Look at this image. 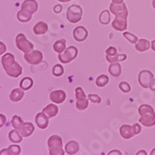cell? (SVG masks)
I'll return each mask as SVG.
<instances>
[{
  "instance_id": "cell-25",
  "label": "cell",
  "mask_w": 155,
  "mask_h": 155,
  "mask_svg": "<svg viewBox=\"0 0 155 155\" xmlns=\"http://www.w3.org/2000/svg\"><path fill=\"white\" fill-rule=\"evenodd\" d=\"M33 86H34V81L31 77H28V76L24 77L20 82V88H21L24 91L31 89Z\"/></svg>"
},
{
  "instance_id": "cell-41",
  "label": "cell",
  "mask_w": 155,
  "mask_h": 155,
  "mask_svg": "<svg viewBox=\"0 0 155 155\" xmlns=\"http://www.w3.org/2000/svg\"><path fill=\"white\" fill-rule=\"evenodd\" d=\"M132 131H133L134 136L135 135H138L140 132H141V126H140L139 124H134L132 125Z\"/></svg>"
},
{
  "instance_id": "cell-24",
  "label": "cell",
  "mask_w": 155,
  "mask_h": 155,
  "mask_svg": "<svg viewBox=\"0 0 155 155\" xmlns=\"http://www.w3.org/2000/svg\"><path fill=\"white\" fill-rule=\"evenodd\" d=\"M32 15L33 14H31L30 12L23 10V9H21L17 13V19L21 22H28L32 20Z\"/></svg>"
},
{
  "instance_id": "cell-31",
  "label": "cell",
  "mask_w": 155,
  "mask_h": 155,
  "mask_svg": "<svg viewBox=\"0 0 155 155\" xmlns=\"http://www.w3.org/2000/svg\"><path fill=\"white\" fill-rule=\"evenodd\" d=\"M64 74V68L61 64H56L52 68V74L56 77H60Z\"/></svg>"
},
{
  "instance_id": "cell-35",
  "label": "cell",
  "mask_w": 155,
  "mask_h": 155,
  "mask_svg": "<svg viewBox=\"0 0 155 155\" xmlns=\"http://www.w3.org/2000/svg\"><path fill=\"white\" fill-rule=\"evenodd\" d=\"M124 36L125 37V39H127L130 43H132V44H137V41H138V38H137V35H133V34H131V33H128V32H124Z\"/></svg>"
},
{
  "instance_id": "cell-13",
  "label": "cell",
  "mask_w": 155,
  "mask_h": 155,
  "mask_svg": "<svg viewBox=\"0 0 155 155\" xmlns=\"http://www.w3.org/2000/svg\"><path fill=\"white\" fill-rule=\"evenodd\" d=\"M35 123L40 129H46L48 125V117L44 114L43 111L39 112V114H37L35 116Z\"/></svg>"
},
{
  "instance_id": "cell-38",
  "label": "cell",
  "mask_w": 155,
  "mask_h": 155,
  "mask_svg": "<svg viewBox=\"0 0 155 155\" xmlns=\"http://www.w3.org/2000/svg\"><path fill=\"white\" fill-rule=\"evenodd\" d=\"M87 98H88V101H90L93 102V103L98 104V103H101V97L98 96V95H97V94H89L88 97H87Z\"/></svg>"
},
{
  "instance_id": "cell-8",
  "label": "cell",
  "mask_w": 155,
  "mask_h": 155,
  "mask_svg": "<svg viewBox=\"0 0 155 155\" xmlns=\"http://www.w3.org/2000/svg\"><path fill=\"white\" fill-rule=\"evenodd\" d=\"M153 74L148 70H143L138 74V83L144 88H148L150 81L153 79Z\"/></svg>"
},
{
  "instance_id": "cell-14",
  "label": "cell",
  "mask_w": 155,
  "mask_h": 155,
  "mask_svg": "<svg viewBox=\"0 0 155 155\" xmlns=\"http://www.w3.org/2000/svg\"><path fill=\"white\" fill-rule=\"evenodd\" d=\"M48 146L49 149L51 148H62V139L58 135L51 136L48 140Z\"/></svg>"
},
{
  "instance_id": "cell-42",
  "label": "cell",
  "mask_w": 155,
  "mask_h": 155,
  "mask_svg": "<svg viewBox=\"0 0 155 155\" xmlns=\"http://www.w3.org/2000/svg\"><path fill=\"white\" fill-rule=\"evenodd\" d=\"M7 51V47L5 45V43H3L2 41H0V56L5 54Z\"/></svg>"
},
{
  "instance_id": "cell-30",
  "label": "cell",
  "mask_w": 155,
  "mask_h": 155,
  "mask_svg": "<svg viewBox=\"0 0 155 155\" xmlns=\"http://www.w3.org/2000/svg\"><path fill=\"white\" fill-rule=\"evenodd\" d=\"M109 83V77L105 74H101L96 79V84L98 87H103Z\"/></svg>"
},
{
  "instance_id": "cell-50",
  "label": "cell",
  "mask_w": 155,
  "mask_h": 155,
  "mask_svg": "<svg viewBox=\"0 0 155 155\" xmlns=\"http://www.w3.org/2000/svg\"><path fill=\"white\" fill-rule=\"evenodd\" d=\"M124 0H111L112 3H116V4H120V3H123Z\"/></svg>"
},
{
  "instance_id": "cell-10",
  "label": "cell",
  "mask_w": 155,
  "mask_h": 155,
  "mask_svg": "<svg viewBox=\"0 0 155 155\" xmlns=\"http://www.w3.org/2000/svg\"><path fill=\"white\" fill-rule=\"evenodd\" d=\"M18 131L23 137H30L35 131V125L32 123H22L19 127Z\"/></svg>"
},
{
  "instance_id": "cell-2",
  "label": "cell",
  "mask_w": 155,
  "mask_h": 155,
  "mask_svg": "<svg viewBox=\"0 0 155 155\" xmlns=\"http://www.w3.org/2000/svg\"><path fill=\"white\" fill-rule=\"evenodd\" d=\"M83 8L79 5L70 6L66 12V18L71 23H77L82 20Z\"/></svg>"
},
{
  "instance_id": "cell-6",
  "label": "cell",
  "mask_w": 155,
  "mask_h": 155,
  "mask_svg": "<svg viewBox=\"0 0 155 155\" xmlns=\"http://www.w3.org/2000/svg\"><path fill=\"white\" fill-rule=\"evenodd\" d=\"M110 12L112 13L115 16H128V10L127 8H126L125 4L120 3V4H116V3H110Z\"/></svg>"
},
{
  "instance_id": "cell-28",
  "label": "cell",
  "mask_w": 155,
  "mask_h": 155,
  "mask_svg": "<svg viewBox=\"0 0 155 155\" xmlns=\"http://www.w3.org/2000/svg\"><path fill=\"white\" fill-rule=\"evenodd\" d=\"M126 59H127V55H126V54H117L115 56H106V60L110 63H115V62L124 61Z\"/></svg>"
},
{
  "instance_id": "cell-46",
  "label": "cell",
  "mask_w": 155,
  "mask_h": 155,
  "mask_svg": "<svg viewBox=\"0 0 155 155\" xmlns=\"http://www.w3.org/2000/svg\"><path fill=\"white\" fill-rule=\"evenodd\" d=\"M53 9H54V12L55 13H61V10H62V7L61 5H56Z\"/></svg>"
},
{
  "instance_id": "cell-48",
  "label": "cell",
  "mask_w": 155,
  "mask_h": 155,
  "mask_svg": "<svg viewBox=\"0 0 155 155\" xmlns=\"http://www.w3.org/2000/svg\"><path fill=\"white\" fill-rule=\"evenodd\" d=\"M0 155H9L8 149H3L2 150H0Z\"/></svg>"
},
{
  "instance_id": "cell-32",
  "label": "cell",
  "mask_w": 155,
  "mask_h": 155,
  "mask_svg": "<svg viewBox=\"0 0 155 155\" xmlns=\"http://www.w3.org/2000/svg\"><path fill=\"white\" fill-rule=\"evenodd\" d=\"M76 108L80 110H86L88 107V98H82V100H77L76 101Z\"/></svg>"
},
{
  "instance_id": "cell-12",
  "label": "cell",
  "mask_w": 155,
  "mask_h": 155,
  "mask_svg": "<svg viewBox=\"0 0 155 155\" xmlns=\"http://www.w3.org/2000/svg\"><path fill=\"white\" fill-rule=\"evenodd\" d=\"M21 9L34 14L38 9V3L36 0H24L21 4Z\"/></svg>"
},
{
  "instance_id": "cell-43",
  "label": "cell",
  "mask_w": 155,
  "mask_h": 155,
  "mask_svg": "<svg viewBox=\"0 0 155 155\" xmlns=\"http://www.w3.org/2000/svg\"><path fill=\"white\" fill-rule=\"evenodd\" d=\"M6 122H7V117L4 114H0V128L3 127L6 124Z\"/></svg>"
},
{
  "instance_id": "cell-7",
  "label": "cell",
  "mask_w": 155,
  "mask_h": 155,
  "mask_svg": "<svg viewBox=\"0 0 155 155\" xmlns=\"http://www.w3.org/2000/svg\"><path fill=\"white\" fill-rule=\"evenodd\" d=\"M111 26L116 31H126L127 29V16H115V19L111 22Z\"/></svg>"
},
{
  "instance_id": "cell-3",
  "label": "cell",
  "mask_w": 155,
  "mask_h": 155,
  "mask_svg": "<svg viewBox=\"0 0 155 155\" xmlns=\"http://www.w3.org/2000/svg\"><path fill=\"white\" fill-rule=\"evenodd\" d=\"M78 55V49L74 46H71L67 48L62 53L59 54L58 58L61 63H70L75 60V58Z\"/></svg>"
},
{
  "instance_id": "cell-23",
  "label": "cell",
  "mask_w": 155,
  "mask_h": 155,
  "mask_svg": "<svg viewBox=\"0 0 155 155\" xmlns=\"http://www.w3.org/2000/svg\"><path fill=\"white\" fill-rule=\"evenodd\" d=\"M138 114L140 116L141 115H150V114L153 115V114H155V111H154V109L150 105L142 104L138 108Z\"/></svg>"
},
{
  "instance_id": "cell-45",
  "label": "cell",
  "mask_w": 155,
  "mask_h": 155,
  "mask_svg": "<svg viewBox=\"0 0 155 155\" xmlns=\"http://www.w3.org/2000/svg\"><path fill=\"white\" fill-rule=\"evenodd\" d=\"M107 155H122V152L119 150H110Z\"/></svg>"
},
{
  "instance_id": "cell-36",
  "label": "cell",
  "mask_w": 155,
  "mask_h": 155,
  "mask_svg": "<svg viewBox=\"0 0 155 155\" xmlns=\"http://www.w3.org/2000/svg\"><path fill=\"white\" fill-rule=\"evenodd\" d=\"M119 88L123 93H129L131 91V87L127 82H121L119 84Z\"/></svg>"
},
{
  "instance_id": "cell-37",
  "label": "cell",
  "mask_w": 155,
  "mask_h": 155,
  "mask_svg": "<svg viewBox=\"0 0 155 155\" xmlns=\"http://www.w3.org/2000/svg\"><path fill=\"white\" fill-rule=\"evenodd\" d=\"M75 97H76V100H82V98L87 97V95L82 87H76L75 88Z\"/></svg>"
},
{
  "instance_id": "cell-16",
  "label": "cell",
  "mask_w": 155,
  "mask_h": 155,
  "mask_svg": "<svg viewBox=\"0 0 155 155\" xmlns=\"http://www.w3.org/2000/svg\"><path fill=\"white\" fill-rule=\"evenodd\" d=\"M79 144L78 142L74 141V140H71L69 141L66 145H65V151L66 153H68L69 155H74L76 154L79 151Z\"/></svg>"
},
{
  "instance_id": "cell-34",
  "label": "cell",
  "mask_w": 155,
  "mask_h": 155,
  "mask_svg": "<svg viewBox=\"0 0 155 155\" xmlns=\"http://www.w3.org/2000/svg\"><path fill=\"white\" fill-rule=\"evenodd\" d=\"M23 122H22V120H21V118L20 117V116H18V115H14L13 117H12V119H11V124H12V126L15 129H19V127L21 126V124H22Z\"/></svg>"
},
{
  "instance_id": "cell-39",
  "label": "cell",
  "mask_w": 155,
  "mask_h": 155,
  "mask_svg": "<svg viewBox=\"0 0 155 155\" xmlns=\"http://www.w3.org/2000/svg\"><path fill=\"white\" fill-rule=\"evenodd\" d=\"M65 150L62 148H51L49 149V155H64Z\"/></svg>"
},
{
  "instance_id": "cell-20",
  "label": "cell",
  "mask_w": 155,
  "mask_h": 155,
  "mask_svg": "<svg viewBox=\"0 0 155 155\" xmlns=\"http://www.w3.org/2000/svg\"><path fill=\"white\" fill-rule=\"evenodd\" d=\"M109 73L111 76L118 77L122 74V66L119 62L110 63L109 66Z\"/></svg>"
},
{
  "instance_id": "cell-53",
  "label": "cell",
  "mask_w": 155,
  "mask_h": 155,
  "mask_svg": "<svg viewBox=\"0 0 155 155\" xmlns=\"http://www.w3.org/2000/svg\"><path fill=\"white\" fill-rule=\"evenodd\" d=\"M152 7L155 9V0H152Z\"/></svg>"
},
{
  "instance_id": "cell-44",
  "label": "cell",
  "mask_w": 155,
  "mask_h": 155,
  "mask_svg": "<svg viewBox=\"0 0 155 155\" xmlns=\"http://www.w3.org/2000/svg\"><path fill=\"white\" fill-rule=\"evenodd\" d=\"M149 88H150L151 91L155 92V78H153V79L150 81V86H149Z\"/></svg>"
},
{
  "instance_id": "cell-47",
  "label": "cell",
  "mask_w": 155,
  "mask_h": 155,
  "mask_svg": "<svg viewBox=\"0 0 155 155\" xmlns=\"http://www.w3.org/2000/svg\"><path fill=\"white\" fill-rule=\"evenodd\" d=\"M136 155H148V153H147V151L144 150H138V151L137 152Z\"/></svg>"
},
{
  "instance_id": "cell-18",
  "label": "cell",
  "mask_w": 155,
  "mask_h": 155,
  "mask_svg": "<svg viewBox=\"0 0 155 155\" xmlns=\"http://www.w3.org/2000/svg\"><path fill=\"white\" fill-rule=\"evenodd\" d=\"M120 134L122 137L124 139L131 138L134 136L133 131H132V126L129 124H123L120 127Z\"/></svg>"
},
{
  "instance_id": "cell-19",
  "label": "cell",
  "mask_w": 155,
  "mask_h": 155,
  "mask_svg": "<svg viewBox=\"0 0 155 155\" xmlns=\"http://www.w3.org/2000/svg\"><path fill=\"white\" fill-rule=\"evenodd\" d=\"M139 123L143 124L144 126H148V127H150V126L155 125V114L153 115H141L139 118Z\"/></svg>"
},
{
  "instance_id": "cell-9",
  "label": "cell",
  "mask_w": 155,
  "mask_h": 155,
  "mask_svg": "<svg viewBox=\"0 0 155 155\" xmlns=\"http://www.w3.org/2000/svg\"><path fill=\"white\" fill-rule=\"evenodd\" d=\"M73 36L77 42H83L88 36V32L84 26H77L73 32Z\"/></svg>"
},
{
  "instance_id": "cell-21",
  "label": "cell",
  "mask_w": 155,
  "mask_h": 155,
  "mask_svg": "<svg viewBox=\"0 0 155 155\" xmlns=\"http://www.w3.org/2000/svg\"><path fill=\"white\" fill-rule=\"evenodd\" d=\"M48 30V25L45 21H38L34 26V33L35 35H45Z\"/></svg>"
},
{
  "instance_id": "cell-5",
  "label": "cell",
  "mask_w": 155,
  "mask_h": 155,
  "mask_svg": "<svg viewBox=\"0 0 155 155\" xmlns=\"http://www.w3.org/2000/svg\"><path fill=\"white\" fill-rule=\"evenodd\" d=\"M43 59H44L43 53L39 50L33 49L32 51L24 54V60L29 64H32V65L39 64L42 61H43Z\"/></svg>"
},
{
  "instance_id": "cell-27",
  "label": "cell",
  "mask_w": 155,
  "mask_h": 155,
  "mask_svg": "<svg viewBox=\"0 0 155 155\" xmlns=\"http://www.w3.org/2000/svg\"><path fill=\"white\" fill-rule=\"evenodd\" d=\"M53 49L55 52H57L59 54L62 53L66 49V39H60L58 41H56L53 45Z\"/></svg>"
},
{
  "instance_id": "cell-29",
  "label": "cell",
  "mask_w": 155,
  "mask_h": 155,
  "mask_svg": "<svg viewBox=\"0 0 155 155\" xmlns=\"http://www.w3.org/2000/svg\"><path fill=\"white\" fill-rule=\"evenodd\" d=\"M98 20H100V22L103 25H107L110 23V10L108 9H105L103 10L101 15H100V18H98Z\"/></svg>"
},
{
  "instance_id": "cell-49",
  "label": "cell",
  "mask_w": 155,
  "mask_h": 155,
  "mask_svg": "<svg viewBox=\"0 0 155 155\" xmlns=\"http://www.w3.org/2000/svg\"><path fill=\"white\" fill-rule=\"evenodd\" d=\"M150 48L153 51H155V40H152L150 43Z\"/></svg>"
},
{
  "instance_id": "cell-4",
  "label": "cell",
  "mask_w": 155,
  "mask_h": 155,
  "mask_svg": "<svg viewBox=\"0 0 155 155\" xmlns=\"http://www.w3.org/2000/svg\"><path fill=\"white\" fill-rule=\"evenodd\" d=\"M15 43H16L17 48L21 51H22L24 54L30 52L34 49V44L31 43V42L26 38V36L23 34H19L16 36Z\"/></svg>"
},
{
  "instance_id": "cell-51",
  "label": "cell",
  "mask_w": 155,
  "mask_h": 155,
  "mask_svg": "<svg viewBox=\"0 0 155 155\" xmlns=\"http://www.w3.org/2000/svg\"><path fill=\"white\" fill-rule=\"evenodd\" d=\"M59 2H63V3H66V2H70L72 1V0H58Z\"/></svg>"
},
{
  "instance_id": "cell-26",
  "label": "cell",
  "mask_w": 155,
  "mask_h": 155,
  "mask_svg": "<svg viewBox=\"0 0 155 155\" xmlns=\"http://www.w3.org/2000/svg\"><path fill=\"white\" fill-rule=\"evenodd\" d=\"M8 138L12 143H20L22 140V136L17 129H13L8 133Z\"/></svg>"
},
{
  "instance_id": "cell-15",
  "label": "cell",
  "mask_w": 155,
  "mask_h": 155,
  "mask_svg": "<svg viewBox=\"0 0 155 155\" xmlns=\"http://www.w3.org/2000/svg\"><path fill=\"white\" fill-rule=\"evenodd\" d=\"M43 112L48 118L55 117L59 114V107L55 104H48L43 109Z\"/></svg>"
},
{
  "instance_id": "cell-11",
  "label": "cell",
  "mask_w": 155,
  "mask_h": 155,
  "mask_svg": "<svg viewBox=\"0 0 155 155\" xmlns=\"http://www.w3.org/2000/svg\"><path fill=\"white\" fill-rule=\"evenodd\" d=\"M49 98L54 103L61 104L66 100V93L63 90H54L50 93Z\"/></svg>"
},
{
  "instance_id": "cell-1",
  "label": "cell",
  "mask_w": 155,
  "mask_h": 155,
  "mask_svg": "<svg viewBox=\"0 0 155 155\" xmlns=\"http://www.w3.org/2000/svg\"><path fill=\"white\" fill-rule=\"evenodd\" d=\"M2 66L6 74L13 78H17L22 74L21 66L15 61V57L11 53H5L1 59Z\"/></svg>"
},
{
  "instance_id": "cell-52",
  "label": "cell",
  "mask_w": 155,
  "mask_h": 155,
  "mask_svg": "<svg viewBox=\"0 0 155 155\" xmlns=\"http://www.w3.org/2000/svg\"><path fill=\"white\" fill-rule=\"evenodd\" d=\"M150 155H155V148L150 151Z\"/></svg>"
},
{
  "instance_id": "cell-17",
  "label": "cell",
  "mask_w": 155,
  "mask_h": 155,
  "mask_svg": "<svg viewBox=\"0 0 155 155\" xmlns=\"http://www.w3.org/2000/svg\"><path fill=\"white\" fill-rule=\"evenodd\" d=\"M23 97H24V90H22L21 88H14L9 95L10 101L13 102H18L21 101Z\"/></svg>"
},
{
  "instance_id": "cell-33",
  "label": "cell",
  "mask_w": 155,
  "mask_h": 155,
  "mask_svg": "<svg viewBox=\"0 0 155 155\" xmlns=\"http://www.w3.org/2000/svg\"><path fill=\"white\" fill-rule=\"evenodd\" d=\"M8 151L9 155H20L21 149L19 145H10L8 148Z\"/></svg>"
},
{
  "instance_id": "cell-22",
  "label": "cell",
  "mask_w": 155,
  "mask_h": 155,
  "mask_svg": "<svg viewBox=\"0 0 155 155\" xmlns=\"http://www.w3.org/2000/svg\"><path fill=\"white\" fill-rule=\"evenodd\" d=\"M135 48L139 52H144V51H147L150 48V43L147 39H138Z\"/></svg>"
},
{
  "instance_id": "cell-40",
  "label": "cell",
  "mask_w": 155,
  "mask_h": 155,
  "mask_svg": "<svg viewBox=\"0 0 155 155\" xmlns=\"http://www.w3.org/2000/svg\"><path fill=\"white\" fill-rule=\"evenodd\" d=\"M117 54H118L117 49L114 47H110L106 50V56H115Z\"/></svg>"
}]
</instances>
